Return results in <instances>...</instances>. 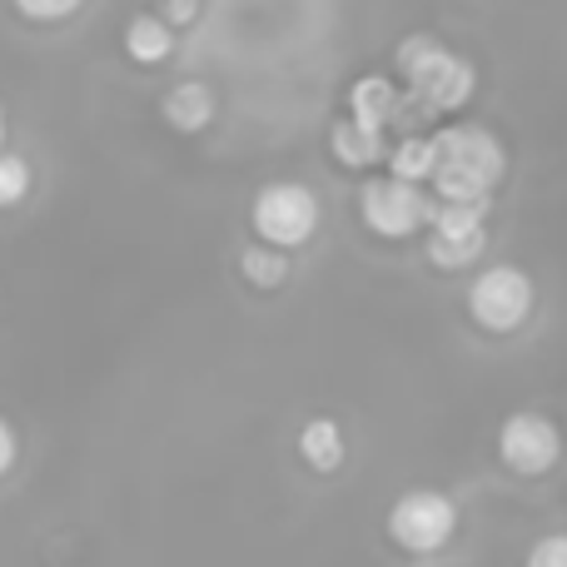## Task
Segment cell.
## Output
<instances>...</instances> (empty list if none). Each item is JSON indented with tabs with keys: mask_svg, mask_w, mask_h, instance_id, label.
I'll return each instance as SVG.
<instances>
[{
	"mask_svg": "<svg viewBox=\"0 0 567 567\" xmlns=\"http://www.w3.org/2000/svg\"><path fill=\"white\" fill-rule=\"evenodd\" d=\"M399 70L409 75V95L419 100L429 115L439 110H458L473 95V65L453 50H443L433 35H409L399 50Z\"/></svg>",
	"mask_w": 567,
	"mask_h": 567,
	"instance_id": "obj_2",
	"label": "cell"
},
{
	"mask_svg": "<svg viewBox=\"0 0 567 567\" xmlns=\"http://www.w3.org/2000/svg\"><path fill=\"white\" fill-rule=\"evenodd\" d=\"M25 195H30V165L20 155H10V150H0V209L20 205Z\"/></svg>",
	"mask_w": 567,
	"mask_h": 567,
	"instance_id": "obj_16",
	"label": "cell"
},
{
	"mask_svg": "<svg viewBox=\"0 0 567 567\" xmlns=\"http://www.w3.org/2000/svg\"><path fill=\"white\" fill-rule=\"evenodd\" d=\"M393 175L409 179V185H419V179L433 175V135H409L399 140V150H393Z\"/></svg>",
	"mask_w": 567,
	"mask_h": 567,
	"instance_id": "obj_14",
	"label": "cell"
},
{
	"mask_svg": "<svg viewBox=\"0 0 567 567\" xmlns=\"http://www.w3.org/2000/svg\"><path fill=\"white\" fill-rule=\"evenodd\" d=\"M165 120L175 130H205L209 120H215V95H209V85H199V80L175 85L165 95Z\"/></svg>",
	"mask_w": 567,
	"mask_h": 567,
	"instance_id": "obj_11",
	"label": "cell"
},
{
	"mask_svg": "<svg viewBox=\"0 0 567 567\" xmlns=\"http://www.w3.org/2000/svg\"><path fill=\"white\" fill-rule=\"evenodd\" d=\"M528 567H567V533H553L528 553Z\"/></svg>",
	"mask_w": 567,
	"mask_h": 567,
	"instance_id": "obj_18",
	"label": "cell"
},
{
	"mask_svg": "<svg viewBox=\"0 0 567 567\" xmlns=\"http://www.w3.org/2000/svg\"><path fill=\"white\" fill-rule=\"evenodd\" d=\"M488 249V199H443L429 215V259L458 269Z\"/></svg>",
	"mask_w": 567,
	"mask_h": 567,
	"instance_id": "obj_3",
	"label": "cell"
},
{
	"mask_svg": "<svg viewBox=\"0 0 567 567\" xmlns=\"http://www.w3.org/2000/svg\"><path fill=\"white\" fill-rule=\"evenodd\" d=\"M458 528V508L439 488H409L389 513V538L409 553H439Z\"/></svg>",
	"mask_w": 567,
	"mask_h": 567,
	"instance_id": "obj_4",
	"label": "cell"
},
{
	"mask_svg": "<svg viewBox=\"0 0 567 567\" xmlns=\"http://www.w3.org/2000/svg\"><path fill=\"white\" fill-rule=\"evenodd\" d=\"M399 90L389 85L383 75H363L359 85L349 90V120H359V125H369V130H389L393 125V115H399Z\"/></svg>",
	"mask_w": 567,
	"mask_h": 567,
	"instance_id": "obj_9",
	"label": "cell"
},
{
	"mask_svg": "<svg viewBox=\"0 0 567 567\" xmlns=\"http://www.w3.org/2000/svg\"><path fill=\"white\" fill-rule=\"evenodd\" d=\"M245 275L259 289H275V284L289 279V259L279 255V245H255V249H245Z\"/></svg>",
	"mask_w": 567,
	"mask_h": 567,
	"instance_id": "obj_15",
	"label": "cell"
},
{
	"mask_svg": "<svg viewBox=\"0 0 567 567\" xmlns=\"http://www.w3.org/2000/svg\"><path fill=\"white\" fill-rule=\"evenodd\" d=\"M333 155H339L343 165L363 169L383 155V135L369 125H359V120H339V125H333Z\"/></svg>",
	"mask_w": 567,
	"mask_h": 567,
	"instance_id": "obj_13",
	"label": "cell"
},
{
	"mask_svg": "<svg viewBox=\"0 0 567 567\" xmlns=\"http://www.w3.org/2000/svg\"><path fill=\"white\" fill-rule=\"evenodd\" d=\"M255 229L265 245H279V249L313 239V229H319V199H313V189L289 185V179L265 185L255 199Z\"/></svg>",
	"mask_w": 567,
	"mask_h": 567,
	"instance_id": "obj_5",
	"label": "cell"
},
{
	"mask_svg": "<svg viewBox=\"0 0 567 567\" xmlns=\"http://www.w3.org/2000/svg\"><path fill=\"white\" fill-rule=\"evenodd\" d=\"M433 215V199L423 195L419 185L409 179H369L363 185V225L383 239H403V235H419Z\"/></svg>",
	"mask_w": 567,
	"mask_h": 567,
	"instance_id": "obj_7",
	"label": "cell"
},
{
	"mask_svg": "<svg viewBox=\"0 0 567 567\" xmlns=\"http://www.w3.org/2000/svg\"><path fill=\"white\" fill-rule=\"evenodd\" d=\"M503 145L483 125H443L433 135V189L439 199H488L503 179Z\"/></svg>",
	"mask_w": 567,
	"mask_h": 567,
	"instance_id": "obj_1",
	"label": "cell"
},
{
	"mask_svg": "<svg viewBox=\"0 0 567 567\" xmlns=\"http://www.w3.org/2000/svg\"><path fill=\"white\" fill-rule=\"evenodd\" d=\"M80 6H85V0H16V10L25 20H65V16H75Z\"/></svg>",
	"mask_w": 567,
	"mask_h": 567,
	"instance_id": "obj_17",
	"label": "cell"
},
{
	"mask_svg": "<svg viewBox=\"0 0 567 567\" xmlns=\"http://www.w3.org/2000/svg\"><path fill=\"white\" fill-rule=\"evenodd\" d=\"M498 453L513 473L543 478V473H553L563 458V433H558V423L543 419V413H513L498 433Z\"/></svg>",
	"mask_w": 567,
	"mask_h": 567,
	"instance_id": "obj_8",
	"label": "cell"
},
{
	"mask_svg": "<svg viewBox=\"0 0 567 567\" xmlns=\"http://www.w3.org/2000/svg\"><path fill=\"white\" fill-rule=\"evenodd\" d=\"M0 150H6V110H0Z\"/></svg>",
	"mask_w": 567,
	"mask_h": 567,
	"instance_id": "obj_21",
	"label": "cell"
},
{
	"mask_svg": "<svg viewBox=\"0 0 567 567\" xmlns=\"http://www.w3.org/2000/svg\"><path fill=\"white\" fill-rule=\"evenodd\" d=\"M199 16V0H165V20L169 25H189Z\"/></svg>",
	"mask_w": 567,
	"mask_h": 567,
	"instance_id": "obj_20",
	"label": "cell"
},
{
	"mask_svg": "<svg viewBox=\"0 0 567 567\" xmlns=\"http://www.w3.org/2000/svg\"><path fill=\"white\" fill-rule=\"evenodd\" d=\"M16 453H20V439H16V429H10V423L0 419V478H6V473L16 468Z\"/></svg>",
	"mask_w": 567,
	"mask_h": 567,
	"instance_id": "obj_19",
	"label": "cell"
},
{
	"mask_svg": "<svg viewBox=\"0 0 567 567\" xmlns=\"http://www.w3.org/2000/svg\"><path fill=\"white\" fill-rule=\"evenodd\" d=\"M299 453L313 463L319 473H333L343 463V433L333 419H309L299 433Z\"/></svg>",
	"mask_w": 567,
	"mask_h": 567,
	"instance_id": "obj_12",
	"label": "cell"
},
{
	"mask_svg": "<svg viewBox=\"0 0 567 567\" xmlns=\"http://www.w3.org/2000/svg\"><path fill=\"white\" fill-rule=\"evenodd\" d=\"M468 313L493 333H513L518 323H528L533 313V279L513 265H493L473 279L468 289Z\"/></svg>",
	"mask_w": 567,
	"mask_h": 567,
	"instance_id": "obj_6",
	"label": "cell"
},
{
	"mask_svg": "<svg viewBox=\"0 0 567 567\" xmlns=\"http://www.w3.org/2000/svg\"><path fill=\"white\" fill-rule=\"evenodd\" d=\"M125 50L140 65H159V60H169V50H175V30H169L165 16H135L125 30Z\"/></svg>",
	"mask_w": 567,
	"mask_h": 567,
	"instance_id": "obj_10",
	"label": "cell"
}]
</instances>
